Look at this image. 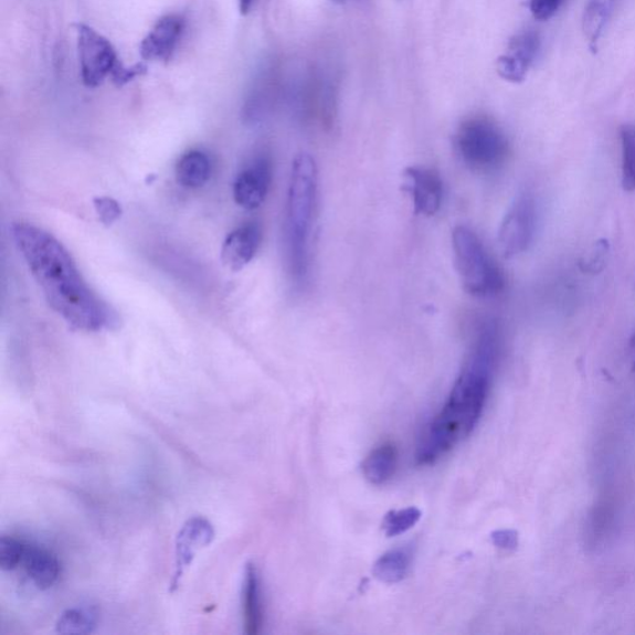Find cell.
I'll use <instances>...</instances> for the list:
<instances>
[{
    "mask_svg": "<svg viewBox=\"0 0 635 635\" xmlns=\"http://www.w3.org/2000/svg\"><path fill=\"white\" fill-rule=\"evenodd\" d=\"M10 233L47 305L70 327L87 332L117 327L116 311L89 288L62 242L23 221L14 223Z\"/></svg>",
    "mask_w": 635,
    "mask_h": 635,
    "instance_id": "cell-1",
    "label": "cell"
},
{
    "mask_svg": "<svg viewBox=\"0 0 635 635\" xmlns=\"http://www.w3.org/2000/svg\"><path fill=\"white\" fill-rule=\"evenodd\" d=\"M499 351V326L493 320L484 321L446 405L421 438L416 453L419 465H433L476 428L486 405Z\"/></svg>",
    "mask_w": 635,
    "mask_h": 635,
    "instance_id": "cell-2",
    "label": "cell"
},
{
    "mask_svg": "<svg viewBox=\"0 0 635 635\" xmlns=\"http://www.w3.org/2000/svg\"><path fill=\"white\" fill-rule=\"evenodd\" d=\"M318 169L307 154L296 157L288 187L286 236L290 275L300 284L308 275L309 242L316 214Z\"/></svg>",
    "mask_w": 635,
    "mask_h": 635,
    "instance_id": "cell-3",
    "label": "cell"
},
{
    "mask_svg": "<svg viewBox=\"0 0 635 635\" xmlns=\"http://www.w3.org/2000/svg\"><path fill=\"white\" fill-rule=\"evenodd\" d=\"M452 246L458 276L469 295L487 298L502 292L506 287L502 272L475 231L457 226L453 230Z\"/></svg>",
    "mask_w": 635,
    "mask_h": 635,
    "instance_id": "cell-4",
    "label": "cell"
},
{
    "mask_svg": "<svg viewBox=\"0 0 635 635\" xmlns=\"http://www.w3.org/2000/svg\"><path fill=\"white\" fill-rule=\"evenodd\" d=\"M455 145L463 163L478 173L498 170L507 163L510 156L507 135L486 116H473L463 120Z\"/></svg>",
    "mask_w": 635,
    "mask_h": 635,
    "instance_id": "cell-5",
    "label": "cell"
},
{
    "mask_svg": "<svg viewBox=\"0 0 635 635\" xmlns=\"http://www.w3.org/2000/svg\"><path fill=\"white\" fill-rule=\"evenodd\" d=\"M75 29L80 73L84 85L97 88L110 77L117 86H120L127 67L120 63L113 43L93 27L78 23Z\"/></svg>",
    "mask_w": 635,
    "mask_h": 635,
    "instance_id": "cell-6",
    "label": "cell"
},
{
    "mask_svg": "<svg viewBox=\"0 0 635 635\" xmlns=\"http://www.w3.org/2000/svg\"><path fill=\"white\" fill-rule=\"evenodd\" d=\"M338 78L331 70L311 67L299 86L301 119L309 128L330 133L338 116Z\"/></svg>",
    "mask_w": 635,
    "mask_h": 635,
    "instance_id": "cell-7",
    "label": "cell"
},
{
    "mask_svg": "<svg viewBox=\"0 0 635 635\" xmlns=\"http://www.w3.org/2000/svg\"><path fill=\"white\" fill-rule=\"evenodd\" d=\"M538 221L537 201L526 191L512 201L501 221L498 244L506 258L517 257L528 251L536 236Z\"/></svg>",
    "mask_w": 635,
    "mask_h": 635,
    "instance_id": "cell-8",
    "label": "cell"
},
{
    "mask_svg": "<svg viewBox=\"0 0 635 635\" xmlns=\"http://www.w3.org/2000/svg\"><path fill=\"white\" fill-rule=\"evenodd\" d=\"M214 539L213 523L203 517L191 518L181 527L176 539L174 573L169 584L170 593L180 588L181 580L197 558V553L211 546Z\"/></svg>",
    "mask_w": 635,
    "mask_h": 635,
    "instance_id": "cell-9",
    "label": "cell"
},
{
    "mask_svg": "<svg viewBox=\"0 0 635 635\" xmlns=\"http://www.w3.org/2000/svg\"><path fill=\"white\" fill-rule=\"evenodd\" d=\"M186 20L179 14L161 17L139 45L146 62H169L184 34Z\"/></svg>",
    "mask_w": 635,
    "mask_h": 635,
    "instance_id": "cell-10",
    "label": "cell"
},
{
    "mask_svg": "<svg viewBox=\"0 0 635 635\" xmlns=\"http://www.w3.org/2000/svg\"><path fill=\"white\" fill-rule=\"evenodd\" d=\"M405 181L416 215L431 218L442 205L443 183L435 169L410 167L405 170Z\"/></svg>",
    "mask_w": 635,
    "mask_h": 635,
    "instance_id": "cell-11",
    "label": "cell"
},
{
    "mask_svg": "<svg viewBox=\"0 0 635 635\" xmlns=\"http://www.w3.org/2000/svg\"><path fill=\"white\" fill-rule=\"evenodd\" d=\"M540 44L539 34L532 30L514 36L508 53L498 59L497 68L500 77L512 84L522 83L539 53Z\"/></svg>",
    "mask_w": 635,
    "mask_h": 635,
    "instance_id": "cell-12",
    "label": "cell"
},
{
    "mask_svg": "<svg viewBox=\"0 0 635 635\" xmlns=\"http://www.w3.org/2000/svg\"><path fill=\"white\" fill-rule=\"evenodd\" d=\"M272 179L271 165L267 159H258L242 170L234 183L235 203L245 210H256L268 194Z\"/></svg>",
    "mask_w": 635,
    "mask_h": 635,
    "instance_id": "cell-13",
    "label": "cell"
},
{
    "mask_svg": "<svg viewBox=\"0 0 635 635\" xmlns=\"http://www.w3.org/2000/svg\"><path fill=\"white\" fill-rule=\"evenodd\" d=\"M261 239V230L255 224H247L231 231L221 247L223 265L233 272L246 267L255 258Z\"/></svg>",
    "mask_w": 635,
    "mask_h": 635,
    "instance_id": "cell-14",
    "label": "cell"
},
{
    "mask_svg": "<svg viewBox=\"0 0 635 635\" xmlns=\"http://www.w3.org/2000/svg\"><path fill=\"white\" fill-rule=\"evenodd\" d=\"M23 562L28 576L40 590L52 589L62 573V564L56 555L42 547L27 546Z\"/></svg>",
    "mask_w": 635,
    "mask_h": 635,
    "instance_id": "cell-15",
    "label": "cell"
},
{
    "mask_svg": "<svg viewBox=\"0 0 635 635\" xmlns=\"http://www.w3.org/2000/svg\"><path fill=\"white\" fill-rule=\"evenodd\" d=\"M242 610H244V627L248 635H256L264 624L262 610L260 574L254 563H247L242 590Z\"/></svg>",
    "mask_w": 635,
    "mask_h": 635,
    "instance_id": "cell-16",
    "label": "cell"
},
{
    "mask_svg": "<svg viewBox=\"0 0 635 635\" xmlns=\"http://www.w3.org/2000/svg\"><path fill=\"white\" fill-rule=\"evenodd\" d=\"M399 462V451L394 443L387 442L384 445L370 452V455L362 462V475L366 479L381 486L394 477Z\"/></svg>",
    "mask_w": 635,
    "mask_h": 635,
    "instance_id": "cell-17",
    "label": "cell"
},
{
    "mask_svg": "<svg viewBox=\"0 0 635 635\" xmlns=\"http://www.w3.org/2000/svg\"><path fill=\"white\" fill-rule=\"evenodd\" d=\"M213 171L209 156L201 150H190L181 156L176 168L178 183L188 189L204 187Z\"/></svg>",
    "mask_w": 635,
    "mask_h": 635,
    "instance_id": "cell-18",
    "label": "cell"
},
{
    "mask_svg": "<svg viewBox=\"0 0 635 635\" xmlns=\"http://www.w3.org/2000/svg\"><path fill=\"white\" fill-rule=\"evenodd\" d=\"M614 4L616 0H590L584 9L583 32L593 52L597 49L604 29L607 27Z\"/></svg>",
    "mask_w": 635,
    "mask_h": 635,
    "instance_id": "cell-19",
    "label": "cell"
},
{
    "mask_svg": "<svg viewBox=\"0 0 635 635\" xmlns=\"http://www.w3.org/2000/svg\"><path fill=\"white\" fill-rule=\"evenodd\" d=\"M99 613L95 606L68 608L56 622L59 634H91L98 627Z\"/></svg>",
    "mask_w": 635,
    "mask_h": 635,
    "instance_id": "cell-20",
    "label": "cell"
},
{
    "mask_svg": "<svg viewBox=\"0 0 635 635\" xmlns=\"http://www.w3.org/2000/svg\"><path fill=\"white\" fill-rule=\"evenodd\" d=\"M412 553L410 549L391 550L374 564L372 573L384 583H398L406 578L410 570Z\"/></svg>",
    "mask_w": 635,
    "mask_h": 635,
    "instance_id": "cell-21",
    "label": "cell"
},
{
    "mask_svg": "<svg viewBox=\"0 0 635 635\" xmlns=\"http://www.w3.org/2000/svg\"><path fill=\"white\" fill-rule=\"evenodd\" d=\"M622 186L626 191H635V125L621 128Z\"/></svg>",
    "mask_w": 635,
    "mask_h": 635,
    "instance_id": "cell-22",
    "label": "cell"
},
{
    "mask_svg": "<svg viewBox=\"0 0 635 635\" xmlns=\"http://www.w3.org/2000/svg\"><path fill=\"white\" fill-rule=\"evenodd\" d=\"M420 518L421 511L417 508L390 511L382 522V529L389 538H394L415 527Z\"/></svg>",
    "mask_w": 635,
    "mask_h": 635,
    "instance_id": "cell-23",
    "label": "cell"
},
{
    "mask_svg": "<svg viewBox=\"0 0 635 635\" xmlns=\"http://www.w3.org/2000/svg\"><path fill=\"white\" fill-rule=\"evenodd\" d=\"M27 546L22 541L12 538L3 537L0 539V569L4 571H12L23 562Z\"/></svg>",
    "mask_w": 635,
    "mask_h": 635,
    "instance_id": "cell-24",
    "label": "cell"
},
{
    "mask_svg": "<svg viewBox=\"0 0 635 635\" xmlns=\"http://www.w3.org/2000/svg\"><path fill=\"white\" fill-rule=\"evenodd\" d=\"M613 519V507L610 500H601L599 506L594 508L591 521L590 533L594 541H600L604 537V532L611 527Z\"/></svg>",
    "mask_w": 635,
    "mask_h": 635,
    "instance_id": "cell-25",
    "label": "cell"
},
{
    "mask_svg": "<svg viewBox=\"0 0 635 635\" xmlns=\"http://www.w3.org/2000/svg\"><path fill=\"white\" fill-rule=\"evenodd\" d=\"M94 207L100 223L106 226L117 223L123 216V208H120L117 200L108 197H99L94 199Z\"/></svg>",
    "mask_w": 635,
    "mask_h": 635,
    "instance_id": "cell-26",
    "label": "cell"
},
{
    "mask_svg": "<svg viewBox=\"0 0 635 635\" xmlns=\"http://www.w3.org/2000/svg\"><path fill=\"white\" fill-rule=\"evenodd\" d=\"M564 0H530V12L533 18L546 22L559 12Z\"/></svg>",
    "mask_w": 635,
    "mask_h": 635,
    "instance_id": "cell-27",
    "label": "cell"
},
{
    "mask_svg": "<svg viewBox=\"0 0 635 635\" xmlns=\"http://www.w3.org/2000/svg\"><path fill=\"white\" fill-rule=\"evenodd\" d=\"M493 539H494V542H496L497 547L509 548L512 546V541H511L512 537H510L509 532L501 531V532L494 533Z\"/></svg>",
    "mask_w": 635,
    "mask_h": 635,
    "instance_id": "cell-28",
    "label": "cell"
},
{
    "mask_svg": "<svg viewBox=\"0 0 635 635\" xmlns=\"http://www.w3.org/2000/svg\"><path fill=\"white\" fill-rule=\"evenodd\" d=\"M255 3L256 0H239L240 12L244 15L248 14L250 10L255 6Z\"/></svg>",
    "mask_w": 635,
    "mask_h": 635,
    "instance_id": "cell-29",
    "label": "cell"
},
{
    "mask_svg": "<svg viewBox=\"0 0 635 635\" xmlns=\"http://www.w3.org/2000/svg\"><path fill=\"white\" fill-rule=\"evenodd\" d=\"M629 350H631L633 370H635V332L629 341Z\"/></svg>",
    "mask_w": 635,
    "mask_h": 635,
    "instance_id": "cell-30",
    "label": "cell"
},
{
    "mask_svg": "<svg viewBox=\"0 0 635 635\" xmlns=\"http://www.w3.org/2000/svg\"><path fill=\"white\" fill-rule=\"evenodd\" d=\"M336 2H345V0H336Z\"/></svg>",
    "mask_w": 635,
    "mask_h": 635,
    "instance_id": "cell-31",
    "label": "cell"
}]
</instances>
